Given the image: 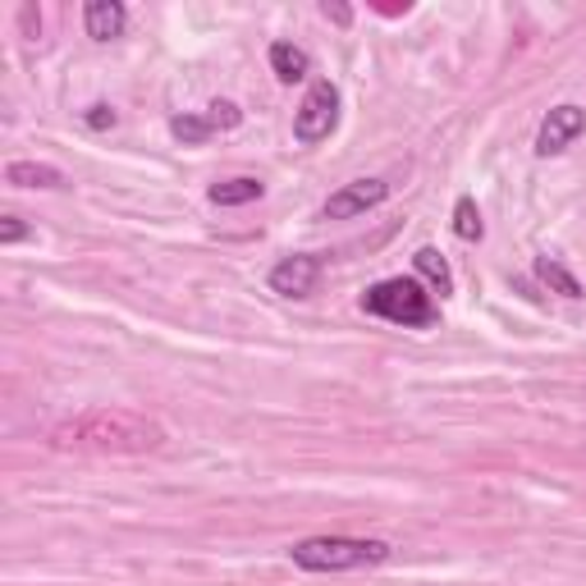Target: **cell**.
Returning a JSON list of instances; mask_svg holds the SVG:
<instances>
[{"instance_id": "1", "label": "cell", "mask_w": 586, "mask_h": 586, "mask_svg": "<svg viewBox=\"0 0 586 586\" xmlns=\"http://www.w3.org/2000/svg\"><path fill=\"white\" fill-rule=\"evenodd\" d=\"M56 445L88 449V453H151V449L165 445V430L157 422H147V417L96 407V413L60 422L56 426Z\"/></svg>"}, {"instance_id": "2", "label": "cell", "mask_w": 586, "mask_h": 586, "mask_svg": "<svg viewBox=\"0 0 586 586\" xmlns=\"http://www.w3.org/2000/svg\"><path fill=\"white\" fill-rule=\"evenodd\" d=\"M358 308L380 317V321H394L403 330H426V325L440 321V308H436V298L426 294V285H417V279H403V275L371 285L358 298Z\"/></svg>"}, {"instance_id": "3", "label": "cell", "mask_w": 586, "mask_h": 586, "mask_svg": "<svg viewBox=\"0 0 586 586\" xmlns=\"http://www.w3.org/2000/svg\"><path fill=\"white\" fill-rule=\"evenodd\" d=\"M294 564L308 573H353V568H376L394 554L386 541H363V537H308L298 541Z\"/></svg>"}, {"instance_id": "4", "label": "cell", "mask_w": 586, "mask_h": 586, "mask_svg": "<svg viewBox=\"0 0 586 586\" xmlns=\"http://www.w3.org/2000/svg\"><path fill=\"white\" fill-rule=\"evenodd\" d=\"M335 124H340V88L330 79H317L302 96V106L294 111V138L302 147H317L335 134Z\"/></svg>"}, {"instance_id": "5", "label": "cell", "mask_w": 586, "mask_h": 586, "mask_svg": "<svg viewBox=\"0 0 586 586\" xmlns=\"http://www.w3.org/2000/svg\"><path fill=\"white\" fill-rule=\"evenodd\" d=\"M586 134V111L564 101V106H554L545 119H541V134H537V157H559L564 147H573L577 138Z\"/></svg>"}, {"instance_id": "6", "label": "cell", "mask_w": 586, "mask_h": 586, "mask_svg": "<svg viewBox=\"0 0 586 586\" xmlns=\"http://www.w3.org/2000/svg\"><path fill=\"white\" fill-rule=\"evenodd\" d=\"M390 197V188L380 184V180H353V184H344L340 193H330L325 197V220H358V216H367L371 207H380V202Z\"/></svg>"}, {"instance_id": "7", "label": "cell", "mask_w": 586, "mask_h": 586, "mask_svg": "<svg viewBox=\"0 0 586 586\" xmlns=\"http://www.w3.org/2000/svg\"><path fill=\"white\" fill-rule=\"evenodd\" d=\"M317 279H321V257H312V252H294V257H285L271 271V289L279 298H308L317 289Z\"/></svg>"}, {"instance_id": "8", "label": "cell", "mask_w": 586, "mask_h": 586, "mask_svg": "<svg viewBox=\"0 0 586 586\" xmlns=\"http://www.w3.org/2000/svg\"><path fill=\"white\" fill-rule=\"evenodd\" d=\"M124 23H129V10L119 0H88L83 5V28L92 42H115L124 33Z\"/></svg>"}, {"instance_id": "9", "label": "cell", "mask_w": 586, "mask_h": 586, "mask_svg": "<svg viewBox=\"0 0 586 586\" xmlns=\"http://www.w3.org/2000/svg\"><path fill=\"white\" fill-rule=\"evenodd\" d=\"M271 69H275L279 83H302V79L312 73V60H308V50H302V46L275 42V46H271Z\"/></svg>"}, {"instance_id": "10", "label": "cell", "mask_w": 586, "mask_h": 586, "mask_svg": "<svg viewBox=\"0 0 586 586\" xmlns=\"http://www.w3.org/2000/svg\"><path fill=\"white\" fill-rule=\"evenodd\" d=\"M531 275H537L541 285H545L550 294H559V298H582V279H577L564 262H554V257H537V262H531Z\"/></svg>"}, {"instance_id": "11", "label": "cell", "mask_w": 586, "mask_h": 586, "mask_svg": "<svg viewBox=\"0 0 586 586\" xmlns=\"http://www.w3.org/2000/svg\"><path fill=\"white\" fill-rule=\"evenodd\" d=\"M5 180L14 188H60L65 184V174L56 165H42V161H14L5 170Z\"/></svg>"}, {"instance_id": "12", "label": "cell", "mask_w": 586, "mask_h": 586, "mask_svg": "<svg viewBox=\"0 0 586 586\" xmlns=\"http://www.w3.org/2000/svg\"><path fill=\"white\" fill-rule=\"evenodd\" d=\"M413 266H417V275L426 279L430 289H436L440 298L445 294H453V271H449V262L440 257L436 248H417V257H413Z\"/></svg>"}, {"instance_id": "13", "label": "cell", "mask_w": 586, "mask_h": 586, "mask_svg": "<svg viewBox=\"0 0 586 586\" xmlns=\"http://www.w3.org/2000/svg\"><path fill=\"white\" fill-rule=\"evenodd\" d=\"M266 193L262 180H225V184H211V202L216 207H248V202H257Z\"/></svg>"}, {"instance_id": "14", "label": "cell", "mask_w": 586, "mask_h": 586, "mask_svg": "<svg viewBox=\"0 0 586 586\" xmlns=\"http://www.w3.org/2000/svg\"><path fill=\"white\" fill-rule=\"evenodd\" d=\"M453 234L463 243H481V234H486V225H481V211L472 197H458L453 202Z\"/></svg>"}, {"instance_id": "15", "label": "cell", "mask_w": 586, "mask_h": 586, "mask_svg": "<svg viewBox=\"0 0 586 586\" xmlns=\"http://www.w3.org/2000/svg\"><path fill=\"white\" fill-rule=\"evenodd\" d=\"M170 134L180 138L184 147H197V142H207L216 129H211L207 115H174V119H170Z\"/></svg>"}, {"instance_id": "16", "label": "cell", "mask_w": 586, "mask_h": 586, "mask_svg": "<svg viewBox=\"0 0 586 586\" xmlns=\"http://www.w3.org/2000/svg\"><path fill=\"white\" fill-rule=\"evenodd\" d=\"M207 119H211L216 134H229V129H239V124H243V111L234 106V101H211V106H207Z\"/></svg>"}, {"instance_id": "17", "label": "cell", "mask_w": 586, "mask_h": 586, "mask_svg": "<svg viewBox=\"0 0 586 586\" xmlns=\"http://www.w3.org/2000/svg\"><path fill=\"white\" fill-rule=\"evenodd\" d=\"M115 119L119 115H115V106H106V101H96V106H88V115H83V124H88V129H96V134L115 129Z\"/></svg>"}, {"instance_id": "18", "label": "cell", "mask_w": 586, "mask_h": 586, "mask_svg": "<svg viewBox=\"0 0 586 586\" xmlns=\"http://www.w3.org/2000/svg\"><path fill=\"white\" fill-rule=\"evenodd\" d=\"M19 239H28V225H23L19 216H5V220H0V243H19Z\"/></svg>"}, {"instance_id": "19", "label": "cell", "mask_w": 586, "mask_h": 586, "mask_svg": "<svg viewBox=\"0 0 586 586\" xmlns=\"http://www.w3.org/2000/svg\"><path fill=\"white\" fill-rule=\"evenodd\" d=\"M321 14H325V19H335V23H348V19H353V10H344V5H330V0L321 5Z\"/></svg>"}]
</instances>
